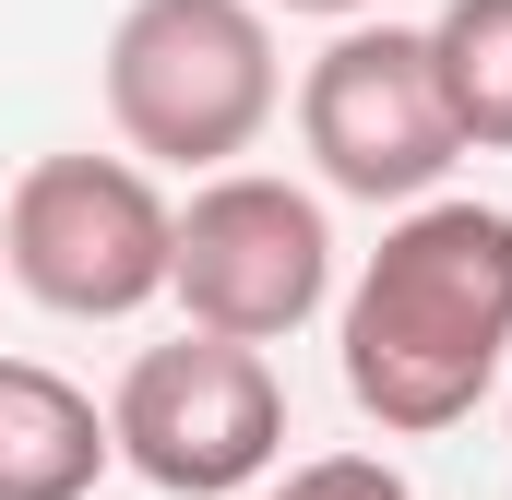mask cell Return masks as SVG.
<instances>
[{
  "mask_svg": "<svg viewBox=\"0 0 512 500\" xmlns=\"http://www.w3.org/2000/svg\"><path fill=\"white\" fill-rule=\"evenodd\" d=\"M167 298L191 310V334L227 346H286L322 298H334V215L298 179L227 167L179 203V250H167Z\"/></svg>",
  "mask_w": 512,
  "mask_h": 500,
  "instance_id": "5",
  "label": "cell"
},
{
  "mask_svg": "<svg viewBox=\"0 0 512 500\" xmlns=\"http://www.w3.org/2000/svg\"><path fill=\"white\" fill-rule=\"evenodd\" d=\"M108 465L120 441L84 381H60L48 358H0V500H96Z\"/></svg>",
  "mask_w": 512,
  "mask_h": 500,
  "instance_id": "7",
  "label": "cell"
},
{
  "mask_svg": "<svg viewBox=\"0 0 512 500\" xmlns=\"http://www.w3.org/2000/svg\"><path fill=\"white\" fill-rule=\"evenodd\" d=\"M334 358H346V393L370 429H393V441L465 429L489 405V381L512 370V215L501 203L393 215L346 286Z\"/></svg>",
  "mask_w": 512,
  "mask_h": 500,
  "instance_id": "1",
  "label": "cell"
},
{
  "mask_svg": "<svg viewBox=\"0 0 512 500\" xmlns=\"http://www.w3.org/2000/svg\"><path fill=\"white\" fill-rule=\"evenodd\" d=\"M298 143L322 167V191L346 203H441V167L465 155L429 36L417 24H334V48L298 72Z\"/></svg>",
  "mask_w": 512,
  "mask_h": 500,
  "instance_id": "6",
  "label": "cell"
},
{
  "mask_svg": "<svg viewBox=\"0 0 512 500\" xmlns=\"http://www.w3.org/2000/svg\"><path fill=\"white\" fill-rule=\"evenodd\" d=\"M274 500H417V489L393 477L382 453H310V465H286Z\"/></svg>",
  "mask_w": 512,
  "mask_h": 500,
  "instance_id": "9",
  "label": "cell"
},
{
  "mask_svg": "<svg viewBox=\"0 0 512 500\" xmlns=\"http://www.w3.org/2000/svg\"><path fill=\"white\" fill-rule=\"evenodd\" d=\"M108 441L143 489L227 500L251 477H274V453H286V381H274L262 346H227V334L143 346L108 393Z\"/></svg>",
  "mask_w": 512,
  "mask_h": 500,
  "instance_id": "4",
  "label": "cell"
},
{
  "mask_svg": "<svg viewBox=\"0 0 512 500\" xmlns=\"http://www.w3.org/2000/svg\"><path fill=\"white\" fill-rule=\"evenodd\" d=\"M429 72L465 155H512V0H441L429 24Z\"/></svg>",
  "mask_w": 512,
  "mask_h": 500,
  "instance_id": "8",
  "label": "cell"
},
{
  "mask_svg": "<svg viewBox=\"0 0 512 500\" xmlns=\"http://www.w3.org/2000/svg\"><path fill=\"white\" fill-rule=\"evenodd\" d=\"M262 12H310V24H370L382 0H262Z\"/></svg>",
  "mask_w": 512,
  "mask_h": 500,
  "instance_id": "10",
  "label": "cell"
},
{
  "mask_svg": "<svg viewBox=\"0 0 512 500\" xmlns=\"http://www.w3.org/2000/svg\"><path fill=\"white\" fill-rule=\"evenodd\" d=\"M167 250L179 203L131 155H36L0 203V274L60 322H131L143 298H167Z\"/></svg>",
  "mask_w": 512,
  "mask_h": 500,
  "instance_id": "3",
  "label": "cell"
},
{
  "mask_svg": "<svg viewBox=\"0 0 512 500\" xmlns=\"http://www.w3.org/2000/svg\"><path fill=\"white\" fill-rule=\"evenodd\" d=\"M274 96H286V72H274L262 0H131L108 36V120H120L131 167L227 179L262 143Z\"/></svg>",
  "mask_w": 512,
  "mask_h": 500,
  "instance_id": "2",
  "label": "cell"
}]
</instances>
